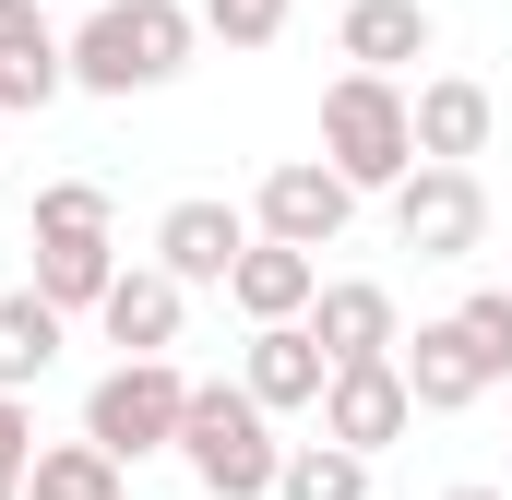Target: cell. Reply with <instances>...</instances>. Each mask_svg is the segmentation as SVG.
I'll list each match as a JSON object with an SVG mask.
<instances>
[{"label":"cell","mask_w":512,"mask_h":500,"mask_svg":"<svg viewBox=\"0 0 512 500\" xmlns=\"http://www.w3.org/2000/svg\"><path fill=\"white\" fill-rule=\"evenodd\" d=\"M191 48H203L191 0H96L72 24V84L84 96H155V84L191 72Z\"/></svg>","instance_id":"1"},{"label":"cell","mask_w":512,"mask_h":500,"mask_svg":"<svg viewBox=\"0 0 512 500\" xmlns=\"http://www.w3.org/2000/svg\"><path fill=\"white\" fill-rule=\"evenodd\" d=\"M179 465H191L215 500H274V477H286V441H274V417H262L239 381H191Z\"/></svg>","instance_id":"2"},{"label":"cell","mask_w":512,"mask_h":500,"mask_svg":"<svg viewBox=\"0 0 512 500\" xmlns=\"http://www.w3.org/2000/svg\"><path fill=\"white\" fill-rule=\"evenodd\" d=\"M322 167L346 179V191H405L417 179V120H405V84H370V72H334V96H322Z\"/></svg>","instance_id":"3"},{"label":"cell","mask_w":512,"mask_h":500,"mask_svg":"<svg viewBox=\"0 0 512 500\" xmlns=\"http://www.w3.org/2000/svg\"><path fill=\"white\" fill-rule=\"evenodd\" d=\"M179 417H191V370L179 358H120V370H96V393H84V441L120 477L143 453H179Z\"/></svg>","instance_id":"4"},{"label":"cell","mask_w":512,"mask_h":500,"mask_svg":"<svg viewBox=\"0 0 512 500\" xmlns=\"http://www.w3.org/2000/svg\"><path fill=\"white\" fill-rule=\"evenodd\" d=\"M346 215H358V191H346L322 155H286V167H262V191H251V239L310 250V262L346 239Z\"/></svg>","instance_id":"5"},{"label":"cell","mask_w":512,"mask_h":500,"mask_svg":"<svg viewBox=\"0 0 512 500\" xmlns=\"http://www.w3.org/2000/svg\"><path fill=\"white\" fill-rule=\"evenodd\" d=\"M393 239L417 250V262H477V250H489V191H477V167H417V179L393 191Z\"/></svg>","instance_id":"6"},{"label":"cell","mask_w":512,"mask_h":500,"mask_svg":"<svg viewBox=\"0 0 512 500\" xmlns=\"http://www.w3.org/2000/svg\"><path fill=\"white\" fill-rule=\"evenodd\" d=\"M405 120H417V167H477L489 131H501V96H489L477 72H429V84L405 96Z\"/></svg>","instance_id":"7"},{"label":"cell","mask_w":512,"mask_h":500,"mask_svg":"<svg viewBox=\"0 0 512 500\" xmlns=\"http://www.w3.org/2000/svg\"><path fill=\"white\" fill-rule=\"evenodd\" d=\"M405 429H417V393H405L393 358H382V370H334V393H322V441H334V453L370 465V453H393Z\"/></svg>","instance_id":"8"},{"label":"cell","mask_w":512,"mask_h":500,"mask_svg":"<svg viewBox=\"0 0 512 500\" xmlns=\"http://www.w3.org/2000/svg\"><path fill=\"white\" fill-rule=\"evenodd\" d=\"M310 346H322L334 370H382L393 346H405V322H393V286H370V274H334V286L310 298Z\"/></svg>","instance_id":"9"},{"label":"cell","mask_w":512,"mask_h":500,"mask_svg":"<svg viewBox=\"0 0 512 500\" xmlns=\"http://www.w3.org/2000/svg\"><path fill=\"white\" fill-rule=\"evenodd\" d=\"M239 250H251V215H239V203H215V191H191V203H167V215H155V262H167L179 286H227V274H239Z\"/></svg>","instance_id":"10"},{"label":"cell","mask_w":512,"mask_h":500,"mask_svg":"<svg viewBox=\"0 0 512 500\" xmlns=\"http://www.w3.org/2000/svg\"><path fill=\"white\" fill-rule=\"evenodd\" d=\"M393 370H405V393H417V417H465L477 393H489V370H477V346H465V322L441 310V322H417L405 346H393Z\"/></svg>","instance_id":"11"},{"label":"cell","mask_w":512,"mask_h":500,"mask_svg":"<svg viewBox=\"0 0 512 500\" xmlns=\"http://www.w3.org/2000/svg\"><path fill=\"white\" fill-rule=\"evenodd\" d=\"M96 322H108V346H120V358H167V346H179V322H191V286H179L167 262H120V286H108V310H96Z\"/></svg>","instance_id":"12"},{"label":"cell","mask_w":512,"mask_h":500,"mask_svg":"<svg viewBox=\"0 0 512 500\" xmlns=\"http://www.w3.org/2000/svg\"><path fill=\"white\" fill-rule=\"evenodd\" d=\"M72 96V36L36 0H0V108H48Z\"/></svg>","instance_id":"13"},{"label":"cell","mask_w":512,"mask_h":500,"mask_svg":"<svg viewBox=\"0 0 512 500\" xmlns=\"http://www.w3.org/2000/svg\"><path fill=\"white\" fill-rule=\"evenodd\" d=\"M239 393H251L262 417L322 405V393H334V358L310 346V322H274V334H251V358H239Z\"/></svg>","instance_id":"14"},{"label":"cell","mask_w":512,"mask_h":500,"mask_svg":"<svg viewBox=\"0 0 512 500\" xmlns=\"http://www.w3.org/2000/svg\"><path fill=\"white\" fill-rule=\"evenodd\" d=\"M429 0H346V24H334V48H346V72H370V84H393L405 60H429Z\"/></svg>","instance_id":"15"},{"label":"cell","mask_w":512,"mask_h":500,"mask_svg":"<svg viewBox=\"0 0 512 500\" xmlns=\"http://www.w3.org/2000/svg\"><path fill=\"white\" fill-rule=\"evenodd\" d=\"M227 298H239V322H251V334H274V322H310V298H322V262H310V250L251 239V250H239V274H227Z\"/></svg>","instance_id":"16"},{"label":"cell","mask_w":512,"mask_h":500,"mask_svg":"<svg viewBox=\"0 0 512 500\" xmlns=\"http://www.w3.org/2000/svg\"><path fill=\"white\" fill-rule=\"evenodd\" d=\"M60 346H72V322L36 286H0V393H36V381L60 370Z\"/></svg>","instance_id":"17"},{"label":"cell","mask_w":512,"mask_h":500,"mask_svg":"<svg viewBox=\"0 0 512 500\" xmlns=\"http://www.w3.org/2000/svg\"><path fill=\"white\" fill-rule=\"evenodd\" d=\"M108 286H120V250L108 239H36V298L72 322V310H108Z\"/></svg>","instance_id":"18"},{"label":"cell","mask_w":512,"mask_h":500,"mask_svg":"<svg viewBox=\"0 0 512 500\" xmlns=\"http://www.w3.org/2000/svg\"><path fill=\"white\" fill-rule=\"evenodd\" d=\"M24 500H120V465L96 453V441H36V477Z\"/></svg>","instance_id":"19"},{"label":"cell","mask_w":512,"mask_h":500,"mask_svg":"<svg viewBox=\"0 0 512 500\" xmlns=\"http://www.w3.org/2000/svg\"><path fill=\"white\" fill-rule=\"evenodd\" d=\"M274 500H370V465H358V453H334V441H298V453H286V477H274Z\"/></svg>","instance_id":"20"},{"label":"cell","mask_w":512,"mask_h":500,"mask_svg":"<svg viewBox=\"0 0 512 500\" xmlns=\"http://www.w3.org/2000/svg\"><path fill=\"white\" fill-rule=\"evenodd\" d=\"M36 239H108V191L96 179H48L36 191Z\"/></svg>","instance_id":"21"},{"label":"cell","mask_w":512,"mask_h":500,"mask_svg":"<svg viewBox=\"0 0 512 500\" xmlns=\"http://www.w3.org/2000/svg\"><path fill=\"white\" fill-rule=\"evenodd\" d=\"M453 322H465V346H477V370H489V381H512V286H477V298H465Z\"/></svg>","instance_id":"22"},{"label":"cell","mask_w":512,"mask_h":500,"mask_svg":"<svg viewBox=\"0 0 512 500\" xmlns=\"http://www.w3.org/2000/svg\"><path fill=\"white\" fill-rule=\"evenodd\" d=\"M203 36H227V48H274V36H286V0H203Z\"/></svg>","instance_id":"23"},{"label":"cell","mask_w":512,"mask_h":500,"mask_svg":"<svg viewBox=\"0 0 512 500\" xmlns=\"http://www.w3.org/2000/svg\"><path fill=\"white\" fill-rule=\"evenodd\" d=\"M24 477H36V405L0 393V500H24Z\"/></svg>","instance_id":"24"},{"label":"cell","mask_w":512,"mask_h":500,"mask_svg":"<svg viewBox=\"0 0 512 500\" xmlns=\"http://www.w3.org/2000/svg\"><path fill=\"white\" fill-rule=\"evenodd\" d=\"M441 500H501V489H477V477H465V489H441Z\"/></svg>","instance_id":"25"},{"label":"cell","mask_w":512,"mask_h":500,"mask_svg":"<svg viewBox=\"0 0 512 500\" xmlns=\"http://www.w3.org/2000/svg\"><path fill=\"white\" fill-rule=\"evenodd\" d=\"M36 12H48V0H36ZM84 12H96V0H84Z\"/></svg>","instance_id":"26"}]
</instances>
